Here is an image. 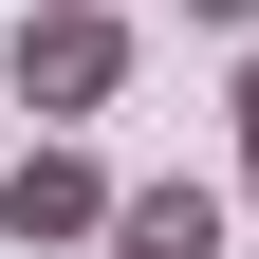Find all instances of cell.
<instances>
[{
  "label": "cell",
  "mask_w": 259,
  "mask_h": 259,
  "mask_svg": "<svg viewBox=\"0 0 259 259\" xmlns=\"http://www.w3.org/2000/svg\"><path fill=\"white\" fill-rule=\"evenodd\" d=\"M111 93H130V19L111 0H19V111L74 130V111H111Z\"/></svg>",
  "instance_id": "1"
},
{
  "label": "cell",
  "mask_w": 259,
  "mask_h": 259,
  "mask_svg": "<svg viewBox=\"0 0 259 259\" xmlns=\"http://www.w3.org/2000/svg\"><path fill=\"white\" fill-rule=\"evenodd\" d=\"M111 222H130V185L111 167H93V148H74V130H37V148H19V167H0V241H19V259H111Z\"/></svg>",
  "instance_id": "2"
},
{
  "label": "cell",
  "mask_w": 259,
  "mask_h": 259,
  "mask_svg": "<svg viewBox=\"0 0 259 259\" xmlns=\"http://www.w3.org/2000/svg\"><path fill=\"white\" fill-rule=\"evenodd\" d=\"M111 259H222V185H204V167H185V185H130Z\"/></svg>",
  "instance_id": "3"
},
{
  "label": "cell",
  "mask_w": 259,
  "mask_h": 259,
  "mask_svg": "<svg viewBox=\"0 0 259 259\" xmlns=\"http://www.w3.org/2000/svg\"><path fill=\"white\" fill-rule=\"evenodd\" d=\"M241 185H259V56H241Z\"/></svg>",
  "instance_id": "4"
},
{
  "label": "cell",
  "mask_w": 259,
  "mask_h": 259,
  "mask_svg": "<svg viewBox=\"0 0 259 259\" xmlns=\"http://www.w3.org/2000/svg\"><path fill=\"white\" fill-rule=\"evenodd\" d=\"M185 19H259V0H185Z\"/></svg>",
  "instance_id": "5"
}]
</instances>
